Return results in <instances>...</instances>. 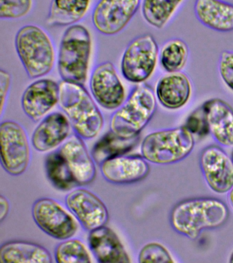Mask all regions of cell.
Segmentation results:
<instances>
[{
  "mask_svg": "<svg viewBox=\"0 0 233 263\" xmlns=\"http://www.w3.org/2000/svg\"><path fill=\"white\" fill-rule=\"evenodd\" d=\"M229 217L226 203L215 197H194L180 201L172 210L170 221L177 233L196 239L202 231L224 225Z\"/></svg>",
  "mask_w": 233,
  "mask_h": 263,
  "instance_id": "cell-1",
  "label": "cell"
},
{
  "mask_svg": "<svg viewBox=\"0 0 233 263\" xmlns=\"http://www.w3.org/2000/svg\"><path fill=\"white\" fill-rule=\"evenodd\" d=\"M58 104L81 139H93L103 129V115L83 85L61 82Z\"/></svg>",
  "mask_w": 233,
  "mask_h": 263,
  "instance_id": "cell-2",
  "label": "cell"
},
{
  "mask_svg": "<svg viewBox=\"0 0 233 263\" xmlns=\"http://www.w3.org/2000/svg\"><path fill=\"white\" fill-rule=\"evenodd\" d=\"M156 110V94L150 86L139 84L112 115L110 129L126 139L138 137Z\"/></svg>",
  "mask_w": 233,
  "mask_h": 263,
  "instance_id": "cell-3",
  "label": "cell"
},
{
  "mask_svg": "<svg viewBox=\"0 0 233 263\" xmlns=\"http://www.w3.org/2000/svg\"><path fill=\"white\" fill-rule=\"evenodd\" d=\"M92 39L85 26H69L61 39L58 69L62 81L84 85L89 73Z\"/></svg>",
  "mask_w": 233,
  "mask_h": 263,
  "instance_id": "cell-4",
  "label": "cell"
},
{
  "mask_svg": "<svg viewBox=\"0 0 233 263\" xmlns=\"http://www.w3.org/2000/svg\"><path fill=\"white\" fill-rule=\"evenodd\" d=\"M15 49L28 77L36 79L54 69L56 52L48 32L35 25H26L15 36Z\"/></svg>",
  "mask_w": 233,
  "mask_h": 263,
  "instance_id": "cell-5",
  "label": "cell"
},
{
  "mask_svg": "<svg viewBox=\"0 0 233 263\" xmlns=\"http://www.w3.org/2000/svg\"><path fill=\"white\" fill-rule=\"evenodd\" d=\"M195 145L194 136L185 126L160 129L149 134L141 145L142 156L157 164H172L185 159Z\"/></svg>",
  "mask_w": 233,
  "mask_h": 263,
  "instance_id": "cell-6",
  "label": "cell"
},
{
  "mask_svg": "<svg viewBox=\"0 0 233 263\" xmlns=\"http://www.w3.org/2000/svg\"><path fill=\"white\" fill-rule=\"evenodd\" d=\"M159 55L158 45L152 35L136 37L131 41L122 55V76L132 83H144L154 73Z\"/></svg>",
  "mask_w": 233,
  "mask_h": 263,
  "instance_id": "cell-7",
  "label": "cell"
},
{
  "mask_svg": "<svg viewBox=\"0 0 233 263\" xmlns=\"http://www.w3.org/2000/svg\"><path fill=\"white\" fill-rule=\"evenodd\" d=\"M0 145L2 164L6 172L14 176L23 174L31 160L25 129L16 121H3L0 125Z\"/></svg>",
  "mask_w": 233,
  "mask_h": 263,
  "instance_id": "cell-8",
  "label": "cell"
},
{
  "mask_svg": "<svg viewBox=\"0 0 233 263\" xmlns=\"http://www.w3.org/2000/svg\"><path fill=\"white\" fill-rule=\"evenodd\" d=\"M32 217L43 232L56 239H68L78 231V223L74 215L52 198L37 199L32 206Z\"/></svg>",
  "mask_w": 233,
  "mask_h": 263,
  "instance_id": "cell-9",
  "label": "cell"
},
{
  "mask_svg": "<svg viewBox=\"0 0 233 263\" xmlns=\"http://www.w3.org/2000/svg\"><path fill=\"white\" fill-rule=\"evenodd\" d=\"M142 0H99L92 14L96 30L112 36L123 30L136 15Z\"/></svg>",
  "mask_w": 233,
  "mask_h": 263,
  "instance_id": "cell-10",
  "label": "cell"
},
{
  "mask_svg": "<svg viewBox=\"0 0 233 263\" xmlns=\"http://www.w3.org/2000/svg\"><path fill=\"white\" fill-rule=\"evenodd\" d=\"M90 88L96 102L107 110H116L126 100L125 89L111 62H103L95 68Z\"/></svg>",
  "mask_w": 233,
  "mask_h": 263,
  "instance_id": "cell-11",
  "label": "cell"
},
{
  "mask_svg": "<svg viewBox=\"0 0 233 263\" xmlns=\"http://www.w3.org/2000/svg\"><path fill=\"white\" fill-rule=\"evenodd\" d=\"M200 166L206 184L214 192L224 194L233 187V160L222 147L204 148L200 157Z\"/></svg>",
  "mask_w": 233,
  "mask_h": 263,
  "instance_id": "cell-12",
  "label": "cell"
},
{
  "mask_svg": "<svg viewBox=\"0 0 233 263\" xmlns=\"http://www.w3.org/2000/svg\"><path fill=\"white\" fill-rule=\"evenodd\" d=\"M65 202L71 213L87 231L105 226L109 220V213L105 203L88 189H74L67 195Z\"/></svg>",
  "mask_w": 233,
  "mask_h": 263,
  "instance_id": "cell-13",
  "label": "cell"
},
{
  "mask_svg": "<svg viewBox=\"0 0 233 263\" xmlns=\"http://www.w3.org/2000/svg\"><path fill=\"white\" fill-rule=\"evenodd\" d=\"M60 100V84L44 78L26 88L22 97L24 112L34 122L41 120L56 106Z\"/></svg>",
  "mask_w": 233,
  "mask_h": 263,
  "instance_id": "cell-14",
  "label": "cell"
},
{
  "mask_svg": "<svg viewBox=\"0 0 233 263\" xmlns=\"http://www.w3.org/2000/svg\"><path fill=\"white\" fill-rule=\"evenodd\" d=\"M100 166L103 178L116 184L138 182L150 172L148 161L142 156L126 154L105 160Z\"/></svg>",
  "mask_w": 233,
  "mask_h": 263,
  "instance_id": "cell-15",
  "label": "cell"
},
{
  "mask_svg": "<svg viewBox=\"0 0 233 263\" xmlns=\"http://www.w3.org/2000/svg\"><path fill=\"white\" fill-rule=\"evenodd\" d=\"M71 124L65 113L55 112L45 117L32 136L34 149L47 152L59 147L69 139Z\"/></svg>",
  "mask_w": 233,
  "mask_h": 263,
  "instance_id": "cell-16",
  "label": "cell"
},
{
  "mask_svg": "<svg viewBox=\"0 0 233 263\" xmlns=\"http://www.w3.org/2000/svg\"><path fill=\"white\" fill-rule=\"evenodd\" d=\"M83 139L77 135L69 137L59 147L78 186L89 184L95 180V160L90 155Z\"/></svg>",
  "mask_w": 233,
  "mask_h": 263,
  "instance_id": "cell-17",
  "label": "cell"
},
{
  "mask_svg": "<svg viewBox=\"0 0 233 263\" xmlns=\"http://www.w3.org/2000/svg\"><path fill=\"white\" fill-rule=\"evenodd\" d=\"M208 130L220 145L233 147V108L225 101L214 98L202 106Z\"/></svg>",
  "mask_w": 233,
  "mask_h": 263,
  "instance_id": "cell-18",
  "label": "cell"
},
{
  "mask_svg": "<svg viewBox=\"0 0 233 263\" xmlns=\"http://www.w3.org/2000/svg\"><path fill=\"white\" fill-rule=\"evenodd\" d=\"M89 246L101 263L130 262V256L117 234L105 226L89 232Z\"/></svg>",
  "mask_w": 233,
  "mask_h": 263,
  "instance_id": "cell-19",
  "label": "cell"
},
{
  "mask_svg": "<svg viewBox=\"0 0 233 263\" xmlns=\"http://www.w3.org/2000/svg\"><path fill=\"white\" fill-rule=\"evenodd\" d=\"M192 93V82L181 71L167 73L161 78L155 92L159 103L171 110H177L187 104Z\"/></svg>",
  "mask_w": 233,
  "mask_h": 263,
  "instance_id": "cell-20",
  "label": "cell"
},
{
  "mask_svg": "<svg viewBox=\"0 0 233 263\" xmlns=\"http://www.w3.org/2000/svg\"><path fill=\"white\" fill-rule=\"evenodd\" d=\"M194 13L204 26L217 32L233 30V4L224 0H195Z\"/></svg>",
  "mask_w": 233,
  "mask_h": 263,
  "instance_id": "cell-21",
  "label": "cell"
},
{
  "mask_svg": "<svg viewBox=\"0 0 233 263\" xmlns=\"http://www.w3.org/2000/svg\"><path fill=\"white\" fill-rule=\"evenodd\" d=\"M3 263H52V255L44 247L34 242L13 240L0 248Z\"/></svg>",
  "mask_w": 233,
  "mask_h": 263,
  "instance_id": "cell-22",
  "label": "cell"
},
{
  "mask_svg": "<svg viewBox=\"0 0 233 263\" xmlns=\"http://www.w3.org/2000/svg\"><path fill=\"white\" fill-rule=\"evenodd\" d=\"M91 0H52L46 24L51 27L71 26L84 18Z\"/></svg>",
  "mask_w": 233,
  "mask_h": 263,
  "instance_id": "cell-23",
  "label": "cell"
},
{
  "mask_svg": "<svg viewBox=\"0 0 233 263\" xmlns=\"http://www.w3.org/2000/svg\"><path fill=\"white\" fill-rule=\"evenodd\" d=\"M138 141V137L126 139L110 129L95 144L92 156L95 162L101 165L105 160L128 153L136 147Z\"/></svg>",
  "mask_w": 233,
  "mask_h": 263,
  "instance_id": "cell-24",
  "label": "cell"
},
{
  "mask_svg": "<svg viewBox=\"0 0 233 263\" xmlns=\"http://www.w3.org/2000/svg\"><path fill=\"white\" fill-rule=\"evenodd\" d=\"M184 0H142V14L150 26L157 29L166 26Z\"/></svg>",
  "mask_w": 233,
  "mask_h": 263,
  "instance_id": "cell-25",
  "label": "cell"
},
{
  "mask_svg": "<svg viewBox=\"0 0 233 263\" xmlns=\"http://www.w3.org/2000/svg\"><path fill=\"white\" fill-rule=\"evenodd\" d=\"M45 163L47 176L55 188L68 191L78 186L68 164L58 149L49 154Z\"/></svg>",
  "mask_w": 233,
  "mask_h": 263,
  "instance_id": "cell-26",
  "label": "cell"
},
{
  "mask_svg": "<svg viewBox=\"0 0 233 263\" xmlns=\"http://www.w3.org/2000/svg\"><path fill=\"white\" fill-rule=\"evenodd\" d=\"M189 52V47L185 41L177 38L170 39L159 51L161 67L167 73L181 71L187 63Z\"/></svg>",
  "mask_w": 233,
  "mask_h": 263,
  "instance_id": "cell-27",
  "label": "cell"
},
{
  "mask_svg": "<svg viewBox=\"0 0 233 263\" xmlns=\"http://www.w3.org/2000/svg\"><path fill=\"white\" fill-rule=\"evenodd\" d=\"M55 258L58 263L92 262L87 246L77 238L64 240L56 247Z\"/></svg>",
  "mask_w": 233,
  "mask_h": 263,
  "instance_id": "cell-28",
  "label": "cell"
},
{
  "mask_svg": "<svg viewBox=\"0 0 233 263\" xmlns=\"http://www.w3.org/2000/svg\"><path fill=\"white\" fill-rule=\"evenodd\" d=\"M33 0H0V18L17 20L31 11Z\"/></svg>",
  "mask_w": 233,
  "mask_h": 263,
  "instance_id": "cell-29",
  "label": "cell"
},
{
  "mask_svg": "<svg viewBox=\"0 0 233 263\" xmlns=\"http://www.w3.org/2000/svg\"><path fill=\"white\" fill-rule=\"evenodd\" d=\"M138 261L140 263L173 262L168 250L162 245L157 242H150L145 245L139 253Z\"/></svg>",
  "mask_w": 233,
  "mask_h": 263,
  "instance_id": "cell-30",
  "label": "cell"
},
{
  "mask_svg": "<svg viewBox=\"0 0 233 263\" xmlns=\"http://www.w3.org/2000/svg\"><path fill=\"white\" fill-rule=\"evenodd\" d=\"M218 68L223 81L233 90V51H222L219 59Z\"/></svg>",
  "mask_w": 233,
  "mask_h": 263,
  "instance_id": "cell-31",
  "label": "cell"
},
{
  "mask_svg": "<svg viewBox=\"0 0 233 263\" xmlns=\"http://www.w3.org/2000/svg\"><path fill=\"white\" fill-rule=\"evenodd\" d=\"M11 76L5 70H0V98H1V115L3 116L8 96L11 90Z\"/></svg>",
  "mask_w": 233,
  "mask_h": 263,
  "instance_id": "cell-32",
  "label": "cell"
},
{
  "mask_svg": "<svg viewBox=\"0 0 233 263\" xmlns=\"http://www.w3.org/2000/svg\"><path fill=\"white\" fill-rule=\"evenodd\" d=\"M185 127H187L188 130L193 135V134H200L204 129H206L208 130L207 125L205 120H204V117L202 119H200L199 117L196 115H192L188 118L187 123H186Z\"/></svg>",
  "mask_w": 233,
  "mask_h": 263,
  "instance_id": "cell-33",
  "label": "cell"
},
{
  "mask_svg": "<svg viewBox=\"0 0 233 263\" xmlns=\"http://www.w3.org/2000/svg\"><path fill=\"white\" fill-rule=\"evenodd\" d=\"M10 210V204L8 199L3 195L0 197V219L3 221L7 217Z\"/></svg>",
  "mask_w": 233,
  "mask_h": 263,
  "instance_id": "cell-34",
  "label": "cell"
},
{
  "mask_svg": "<svg viewBox=\"0 0 233 263\" xmlns=\"http://www.w3.org/2000/svg\"><path fill=\"white\" fill-rule=\"evenodd\" d=\"M229 201L231 203V205L233 207V187L232 189H231L230 191H229Z\"/></svg>",
  "mask_w": 233,
  "mask_h": 263,
  "instance_id": "cell-35",
  "label": "cell"
},
{
  "mask_svg": "<svg viewBox=\"0 0 233 263\" xmlns=\"http://www.w3.org/2000/svg\"><path fill=\"white\" fill-rule=\"evenodd\" d=\"M230 262H233V253H232V255H231V256H230Z\"/></svg>",
  "mask_w": 233,
  "mask_h": 263,
  "instance_id": "cell-36",
  "label": "cell"
},
{
  "mask_svg": "<svg viewBox=\"0 0 233 263\" xmlns=\"http://www.w3.org/2000/svg\"><path fill=\"white\" fill-rule=\"evenodd\" d=\"M232 160H233V152H232Z\"/></svg>",
  "mask_w": 233,
  "mask_h": 263,
  "instance_id": "cell-37",
  "label": "cell"
}]
</instances>
